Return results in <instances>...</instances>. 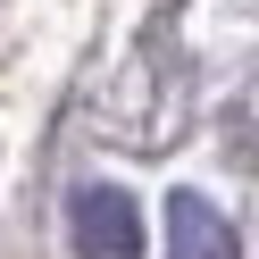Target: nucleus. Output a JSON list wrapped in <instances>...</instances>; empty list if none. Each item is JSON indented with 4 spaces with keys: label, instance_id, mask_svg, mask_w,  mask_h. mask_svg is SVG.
<instances>
[{
    "label": "nucleus",
    "instance_id": "obj_1",
    "mask_svg": "<svg viewBox=\"0 0 259 259\" xmlns=\"http://www.w3.org/2000/svg\"><path fill=\"white\" fill-rule=\"evenodd\" d=\"M67 234H75V259H142V209L117 184H84L67 201Z\"/></svg>",
    "mask_w": 259,
    "mask_h": 259
},
{
    "label": "nucleus",
    "instance_id": "obj_2",
    "mask_svg": "<svg viewBox=\"0 0 259 259\" xmlns=\"http://www.w3.org/2000/svg\"><path fill=\"white\" fill-rule=\"evenodd\" d=\"M167 259H242L234 226L218 218V201H201V192H176L167 201Z\"/></svg>",
    "mask_w": 259,
    "mask_h": 259
}]
</instances>
